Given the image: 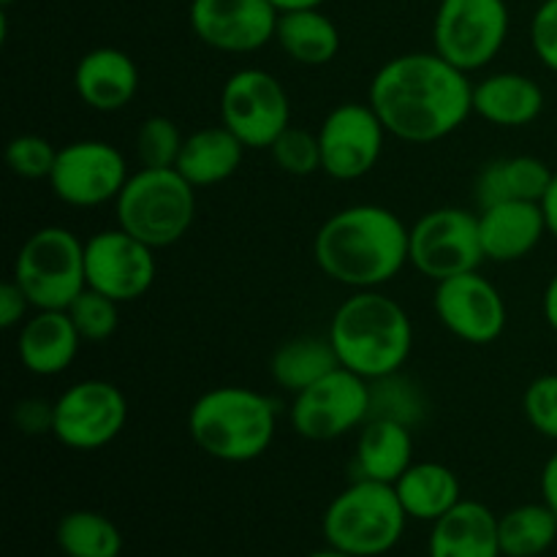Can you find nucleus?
Listing matches in <instances>:
<instances>
[{"label":"nucleus","mask_w":557,"mask_h":557,"mask_svg":"<svg viewBox=\"0 0 557 557\" xmlns=\"http://www.w3.org/2000/svg\"><path fill=\"white\" fill-rule=\"evenodd\" d=\"M368 103L386 134L408 145H433L473 112V85L438 52H408L375 71Z\"/></svg>","instance_id":"obj_1"},{"label":"nucleus","mask_w":557,"mask_h":557,"mask_svg":"<svg viewBox=\"0 0 557 557\" xmlns=\"http://www.w3.org/2000/svg\"><path fill=\"white\" fill-rule=\"evenodd\" d=\"M411 228L381 205L337 210L319 226L313 259L330 281L364 292L381 288L408 264Z\"/></svg>","instance_id":"obj_2"},{"label":"nucleus","mask_w":557,"mask_h":557,"mask_svg":"<svg viewBox=\"0 0 557 557\" xmlns=\"http://www.w3.org/2000/svg\"><path fill=\"white\" fill-rule=\"evenodd\" d=\"M341 368L368 381L400 373L413 348V326L406 308L379 288L354 292L330 324Z\"/></svg>","instance_id":"obj_3"},{"label":"nucleus","mask_w":557,"mask_h":557,"mask_svg":"<svg viewBox=\"0 0 557 557\" xmlns=\"http://www.w3.org/2000/svg\"><path fill=\"white\" fill-rule=\"evenodd\" d=\"M277 430V406L248 386H215L190 406L188 433L221 462L259 460Z\"/></svg>","instance_id":"obj_4"},{"label":"nucleus","mask_w":557,"mask_h":557,"mask_svg":"<svg viewBox=\"0 0 557 557\" xmlns=\"http://www.w3.org/2000/svg\"><path fill=\"white\" fill-rule=\"evenodd\" d=\"M117 226L150 248H169L196 221V188L177 169H139L114 201Z\"/></svg>","instance_id":"obj_5"},{"label":"nucleus","mask_w":557,"mask_h":557,"mask_svg":"<svg viewBox=\"0 0 557 557\" xmlns=\"http://www.w3.org/2000/svg\"><path fill=\"white\" fill-rule=\"evenodd\" d=\"M406 520L395 484L357 479L326 506L321 528L330 547L354 557H381L397 547Z\"/></svg>","instance_id":"obj_6"},{"label":"nucleus","mask_w":557,"mask_h":557,"mask_svg":"<svg viewBox=\"0 0 557 557\" xmlns=\"http://www.w3.org/2000/svg\"><path fill=\"white\" fill-rule=\"evenodd\" d=\"M11 277L36 310H69L87 288L85 243L63 226H44L22 243Z\"/></svg>","instance_id":"obj_7"},{"label":"nucleus","mask_w":557,"mask_h":557,"mask_svg":"<svg viewBox=\"0 0 557 557\" xmlns=\"http://www.w3.org/2000/svg\"><path fill=\"white\" fill-rule=\"evenodd\" d=\"M506 36V0H441L433 25L435 52L466 74L493 63Z\"/></svg>","instance_id":"obj_8"},{"label":"nucleus","mask_w":557,"mask_h":557,"mask_svg":"<svg viewBox=\"0 0 557 557\" xmlns=\"http://www.w3.org/2000/svg\"><path fill=\"white\" fill-rule=\"evenodd\" d=\"M487 261L479 234V215L460 207H441L413 223L408 234V264L430 281L473 272Z\"/></svg>","instance_id":"obj_9"},{"label":"nucleus","mask_w":557,"mask_h":557,"mask_svg":"<svg viewBox=\"0 0 557 557\" xmlns=\"http://www.w3.org/2000/svg\"><path fill=\"white\" fill-rule=\"evenodd\" d=\"M221 123L245 147L270 150L272 141L292 125L286 87L270 71H234L221 90Z\"/></svg>","instance_id":"obj_10"},{"label":"nucleus","mask_w":557,"mask_h":557,"mask_svg":"<svg viewBox=\"0 0 557 557\" xmlns=\"http://www.w3.org/2000/svg\"><path fill=\"white\" fill-rule=\"evenodd\" d=\"M125 422L128 400L101 379L79 381L52 403V435L74 451L103 449L123 433Z\"/></svg>","instance_id":"obj_11"},{"label":"nucleus","mask_w":557,"mask_h":557,"mask_svg":"<svg viewBox=\"0 0 557 557\" xmlns=\"http://www.w3.org/2000/svg\"><path fill=\"white\" fill-rule=\"evenodd\" d=\"M370 419V381L346 368L332 370L294 395L292 428L308 441H335Z\"/></svg>","instance_id":"obj_12"},{"label":"nucleus","mask_w":557,"mask_h":557,"mask_svg":"<svg viewBox=\"0 0 557 557\" xmlns=\"http://www.w3.org/2000/svg\"><path fill=\"white\" fill-rule=\"evenodd\" d=\"M128 177V163L117 147L101 139H82L60 147L49 185L63 205L85 210L117 201Z\"/></svg>","instance_id":"obj_13"},{"label":"nucleus","mask_w":557,"mask_h":557,"mask_svg":"<svg viewBox=\"0 0 557 557\" xmlns=\"http://www.w3.org/2000/svg\"><path fill=\"white\" fill-rule=\"evenodd\" d=\"M156 248L123 228H107L85 243L87 286L117 305L145 297L156 283Z\"/></svg>","instance_id":"obj_14"},{"label":"nucleus","mask_w":557,"mask_h":557,"mask_svg":"<svg viewBox=\"0 0 557 557\" xmlns=\"http://www.w3.org/2000/svg\"><path fill=\"white\" fill-rule=\"evenodd\" d=\"M386 128L370 103H341L319 128L321 172L341 183L364 177L379 163Z\"/></svg>","instance_id":"obj_15"},{"label":"nucleus","mask_w":557,"mask_h":557,"mask_svg":"<svg viewBox=\"0 0 557 557\" xmlns=\"http://www.w3.org/2000/svg\"><path fill=\"white\" fill-rule=\"evenodd\" d=\"M277 16L270 0H190L188 9L196 38L226 54L267 47L275 38Z\"/></svg>","instance_id":"obj_16"},{"label":"nucleus","mask_w":557,"mask_h":557,"mask_svg":"<svg viewBox=\"0 0 557 557\" xmlns=\"http://www.w3.org/2000/svg\"><path fill=\"white\" fill-rule=\"evenodd\" d=\"M433 305L441 324L473 346H490L506 330L504 294L479 275V270L441 281Z\"/></svg>","instance_id":"obj_17"},{"label":"nucleus","mask_w":557,"mask_h":557,"mask_svg":"<svg viewBox=\"0 0 557 557\" xmlns=\"http://www.w3.org/2000/svg\"><path fill=\"white\" fill-rule=\"evenodd\" d=\"M479 234L487 261L511 264L536 250L547 232L544 207L536 201H498L479 212Z\"/></svg>","instance_id":"obj_18"},{"label":"nucleus","mask_w":557,"mask_h":557,"mask_svg":"<svg viewBox=\"0 0 557 557\" xmlns=\"http://www.w3.org/2000/svg\"><path fill=\"white\" fill-rule=\"evenodd\" d=\"M74 90L96 112H120L139 90V69L123 49H90L74 69Z\"/></svg>","instance_id":"obj_19"},{"label":"nucleus","mask_w":557,"mask_h":557,"mask_svg":"<svg viewBox=\"0 0 557 557\" xmlns=\"http://www.w3.org/2000/svg\"><path fill=\"white\" fill-rule=\"evenodd\" d=\"M79 343L82 335L76 332L69 310H36L22 324L16 354L27 373L49 379L65 373L74 364Z\"/></svg>","instance_id":"obj_20"},{"label":"nucleus","mask_w":557,"mask_h":557,"mask_svg":"<svg viewBox=\"0 0 557 557\" xmlns=\"http://www.w3.org/2000/svg\"><path fill=\"white\" fill-rule=\"evenodd\" d=\"M498 520L479 500H460L430 533V557H500Z\"/></svg>","instance_id":"obj_21"},{"label":"nucleus","mask_w":557,"mask_h":557,"mask_svg":"<svg viewBox=\"0 0 557 557\" xmlns=\"http://www.w3.org/2000/svg\"><path fill=\"white\" fill-rule=\"evenodd\" d=\"M473 112L498 128H522L544 112V90L517 71L493 74L473 85Z\"/></svg>","instance_id":"obj_22"},{"label":"nucleus","mask_w":557,"mask_h":557,"mask_svg":"<svg viewBox=\"0 0 557 557\" xmlns=\"http://www.w3.org/2000/svg\"><path fill=\"white\" fill-rule=\"evenodd\" d=\"M357 473L370 482L395 484L413 466V435L395 419H368L357 441Z\"/></svg>","instance_id":"obj_23"},{"label":"nucleus","mask_w":557,"mask_h":557,"mask_svg":"<svg viewBox=\"0 0 557 557\" xmlns=\"http://www.w3.org/2000/svg\"><path fill=\"white\" fill-rule=\"evenodd\" d=\"M245 156V145L226 128V125H207L185 136L180 152L177 172L194 188H207L232 177Z\"/></svg>","instance_id":"obj_24"},{"label":"nucleus","mask_w":557,"mask_h":557,"mask_svg":"<svg viewBox=\"0 0 557 557\" xmlns=\"http://www.w3.org/2000/svg\"><path fill=\"white\" fill-rule=\"evenodd\" d=\"M555 172L536 156L500 158L487 163L476 180V199L482 207L498 201H536L542 205Z\"/></svg>","instance_id":"obj_25"},{"label":"nucleus","mask_w":557,"mask_h":557,"mask_svg":"<svg viewBox=\"0 0 557 557\" xmlns=\"http://www.w3.org/2000/svg\"><path fill=\"white\" fill-rule=\"evenodd\" d=\"M397 498L408 517L419 522H435L462 500L460 479L441 462H413L395 482Z\"/></svg>","instance_id":"obj_26"},{"label":"nucleus","mask_w":557,"mask_h":557,"mask_svg":"<svg viewBox=\"0 0 557 557\" xmlns=\"http://www.w3.org/2000/svg\"><path fill=\"white\" fill-rule=\"evenodd\" d=\"M275 41L299 65H326L341 52V30L321 9L286 11L277 16Z\"/></svg>","instance_id":"obj_27"},{"label":"nucleus","mask_w":557,"mask_h":557,"mask_svg":"<svg viewBox=\"0 0 557 557\" xmlns=\"http://www.w3.org/2000/svg\"><path fill=\"white\" fill-rule=\"evenodd\" d=\"M337 368H341V359L330 335L292 337L272 354L270 362L272 381L292 395H299Z\"/></svg>","instance_id":"obj_28"},{"label":"nucleus","mask_w":557,"mask_h":557,"mask_svg":"<svg viewBox=\"0 0 557 557\" xmlns=\"http://www.w3.org/2000/svg\"><path fill=\"white\" fill-rule=\"evenodd\" d=\"M500 553L506 557H539L557 542V515L547 504H525L498 520Z\"/></svg>","instance_id":"obj_29"},{"label":"nucleus","mask_w":557,"mask_h":557,"mask_svg":"<svg viewBox=\"0 0 557 557\" xmlns=\"http://www.w3.org/2000/svg\"><path fill=\"white\" fill-rule=\"evenodd\" d=\"M54 542L65 557H120L123 533L98 511H69L54 528Z\"/></svg>","instance_id":"obj_30"},{"label":"nucleus","mask_w":557,"mask_h":557,"mask_svg":"<svg viewBox=\"0 0 557 557\" xmlns=\"http://www.w3.org/2000/svg\"><path fill=\"white\" fill-rule=\"evenodd\" d=\"M185 136L177 123L163 114H152L136 131V158L141 169H174L183 152Z\"/></svg>","instance_id":"obj_31"},{"label":"nucleus","mask_w":557,"mask_h":557,"mask_svg":"<svg viewBox=\"0 0 557 557\" xmlns=\"http://www.w3.org/2000/svg\"><path fill=\"white\" fill-rule=\"evenodd\" d=\"M422 411V395L408 381H403L400 373L370 381V419H395L413 428Z\"/></svg>","instance_id":"obj_32"},{"label":"nucleus","mask_w":557,"mask_h":557,"mask_svg":"<svg viewBox=\"0 0 557 557\" xmlns=\"http://www.w3.org/2000/svg\"><path fill=\"white\" fill-rule=\"evenodd\" d=\"M69 315L74 321L76 332L82 335V341L87 343L109 341L120 324L117 302L90 286L69 305Z\"/></svg>","instance_id":"obj_33"},{"label":"nucleus","mask_w":557,"mask_h":557,"mask_svg":"<svg viewBox=\"0 0 557 557\" xmlns=\"http://www.w3.org/2000/svg\"><path fill=\"white\" fill-rule=\"evenodd\" d=\"M272 161L292 177H310V174L321 172V145L319 134L310 131L294 128L288 125L270 147Z\"/></svg>","instance_id":"obj_34"},{"label":"nucleus","mask_w":557,"mask_h":557,"mask_svg":"<svg viewBox=\"0 0 557 557\" xmlns=\"http://www.w3.org/2000/svg\"><path fill=\"white\" fill-rule=\"evenodd\" d=\"M58 150L38 134H20L5 145V163L22 180H49Z\"/></svg>","instance_id":"obj_35"},{"label":"nucleus","mask_w":557,"mask_h":557,"mask_svg":"<svg viewBox=\"0 0 557 557\" xmlns=\"http://www.w3.org/2000/svg\"><path fill=\"white\" fill-rule=\"evenodd\" d=\"M522 411L539 435L557 441V373L539 375L528 384L522 395Z\"/></svg>","instance_id":"obj_36"},{"label":"nucleus","mask_w":557,"mask_h":557,"mask_svg":"<svg viewBox=\"0 0 557 557\" xmlns=\"http://www.w3.org/2000/svg\"><path fill=\"white\" fill-rule=\"evenodd\" d=\"M531 44L536 58L557 74V0H542L531 22Z\"/></svg>","instance_id":"obj_37"},{"label":"nucleus","mask_w":557,"mask_h":557,"mask_svg":"<svg viewBox=\"0 0 557 557\" xmlns=\"http://www.w3.org/2000/svg\"><path fill=\"white\" fill-rule=\"evenodd\" d=\"M27 308H33L30 299H27L25 292L16 286L14 277L5 281L3 286H0V326H3V330H11V326L22 324Z\"/></svg>","instance_id":"obj_38"},{"label":"nucleus","mask_w":557,"mask_h":557,"mask_svg":"<svg viewBox=\"0 0 557 557\" xmlns=\"http://www.w3.org/2000/svg\"><path fill=\"white\" fill-rule=\"evenodd\" d=\"M14 422L22 433H52V406L41 400H25L16 406Z\"/></svg>","instance_id":"obj_39"},{"label":"nucleus","mask_w":557,"mask_h":557,"mask_svg":"<svg viewBox=\"0 0 557 557\" xmlns=\"http://www.w3.org/2000/svg\"><path fill=\"white\" fill-rule=\"evenodd\" d=\"M542 495H544V504L557 515V451L544 462V471H542Z\"/></svg>","instance_id":"obj_40"},{"label":"nucleus","mask_w":557,"mask_h":557,"mask_svg":"<svg viewBox=\"0 0 557 557\" xmlns=\"http://www.w3.org/2000/svg\"><path fill=\"white\" fill-rule=\"evenodd\" d=\"M542 207H544V218H547V232L557 239V172L553 177V185H549L547 196H544Z\"/></svg>","instance_id":"obj_41"},{"label":"nucleus","mask_w":557,"mask_h":557,"mask_svg":"<svg viewBox=\"0 0 557 557\" xmlns=\"http://www.w3.org/2000/svg\"><path fill=\"white\" fill-rule=\"evenodd\" d=\"M544 319L553 326V332H557V272L553 281L547 283V292H544Z\"/></svg>","instance_id":"obj_42"},{"label":"nucleus","mask_w":557,"mask_h":557,"mask_svg":"<svg viewBox=\"0 0 557 557\" xmlns=\"http://www.w3.org/2000/svg\"><path fill=\"white\" fill-rule=\"evenodd\" d=\"M277 9V14H286V11H305V9H321L324 0H270Z\"/></svg>","instance_id":"obj_43"},{"label":"nucleus","mask_w":557,"mask_h":557,"mask_svg":"<svg viewBox=\"0 0 557 557\" xmlns=\"http://www.w3.org/2000/svg\"><path fill=\"white\" fill-rule=\"evenodd\" d=\"M308 557H354V555L343 553V549H335V547H326V549H319V553H310Z\"/></svg>","instance_id":"obj_44"},{"label":"nucleus","mask_w":557,"mask_h":557,"mask_svg":"<svg viewBox=\"0 0 557 557\" xmlns=\"http://www.w3.org/2000/svg\"><path fill=\"white\" fill-rule=\"evenodd\" d=\"M11 3H16V0H0V5H3V9H9Z\"/></svg>","instance_id":"obj_45"}]
</instances>
